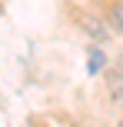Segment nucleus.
Instances as JSON below:
<instances>
[{"instance_id":"f03ea898","label":"nucleus","mask_w":123,"mask_h":127,"mask_svg":"<svg viewBox=\"0 0 123 127\" xmlns=\"http://www.w3.org/2000/svg\"><path fill=\"white\" fill-rule=\"evenodd\" d=\"M103 20L110 24L113 33H120V37H123V0H106V7H103Z\"/></svg>"},{"instance_id":"7ed1b4c3","label":"nucleus","mask_w":123,"mask_h":127,"mask_svg":"<svg viewBox=\"0 0 123 127\" xmlns=\"http://www.w3.org/2000/svg\"><path fill=\"white\" fill-rule=\"evenodd\" d=\"M106 87L113 100L123 104V64H117V70H106Z\"/></svg>"},{"instance_id":"f257e3e1","label":"nucleus","mask_w":123,"mask_h":127,"mask_svg":"<svg viewBox=\"0 0 123 127\" xmlns=\"http://www.w3.org/2000/svg\"><path fill=\"white\" fill-rule=\"evenodd\" d=\"M77 24L87 30V37H93L97 44H110V37H113V30H110V24H106L100 13H90V10H80L77 13Z\"/></svg>"},{"instance_id":"20e7f679","label":"nucleus","mask_w":123,"mask_h":127,"mask_svg":"<svg viewBox=\"0 0 123 127\" xmlns=\"http://www.w3.org/2000/svg\"><path fill=\"white\" fill-rule=\"evenodd\" d=\"M100 67H106V54L93 47L90 50V74H100Z\"/></svg>"}]
</instances>
